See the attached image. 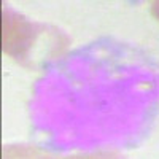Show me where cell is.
I'll return each mask as SVG.
<instances>
[{
	"instance_id": "1",
	"label": "cell",
	"mask_w": 159,
	"mask_h": 159,
	"mask_svg": "<svg viewBox=\"0 0 159 159\" xmlns=\"http://www.w3.org/2000/svg\"><path fill=\"white\" fill-rule=\"evenodd\" d=\"M35 40L34 24L22 15L11 10L2 8V49L5 54L22 59L27 56Z\"/></svg>"
},
{
	"instance_id": "2",
	"label": "cell",
	"mask_w": 159,
	"mask_h": 159,
	"mask_svg": "<svg viewBox=\"0 0 159 159\" xmlns=\"http://www.w3.org/2000/svg\"><path fill=\"white\" fill-rule=\"evenodd\" d=\"M2 159H52L48 153L32 145H5Z\"/></svg>"
},
{
	"instance_id": "3",
	"label": "cell",
	"mask_w": 159,
	"mask_h": 159,
	"mask_svg": "<svg viewBox=\"0 0 159 159\" xmlns=\"http://www.w3.org/2000/svg\"><path fill=\"white\" fill-rule=\"evenodd\" d=\"M65 159H123V157L116 153L99 151V153H88V154H75V156H69Z\"/></svg>"
},
{
	"instance_id": "4",
	"label": "cell",
	"mask_w": 159,
	"mask_h": 159,
	"mask_svg": "<svg viewBox=\"0 0 159 159\" xmlns=\"http://www.w3.org/2000/svg\"><path fill=\"white\" fill-rule=\"evenodd\" d=\"M151 15L154 16V19L159 21V2H154L151 5Z\"/></svg>"
}]
</instances>
